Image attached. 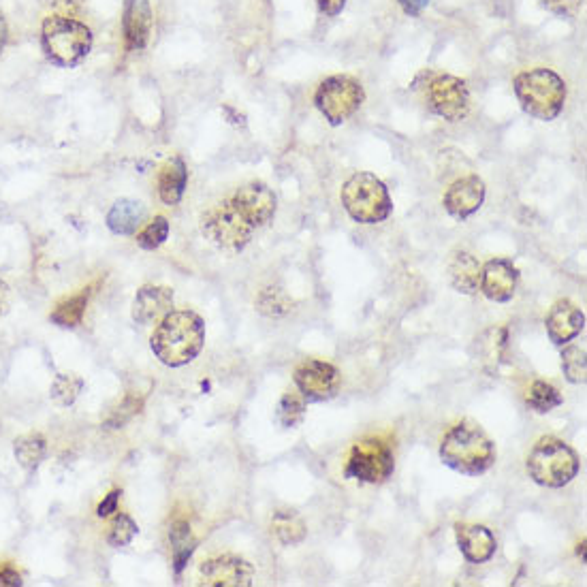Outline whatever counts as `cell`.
I'll use <instances>...</instances> for the list:
<instances>
[{"label":"cell","mask_w":587,"mask_h":587,"mask_svg":"<svg viewBox=\"0 0 587 587\" xmlns=\"http://www.w3.org/2000/svg\"><path fill=\"white\" fill-rule=\"evenodd\" d=\"M481 263L470 252H455L449 261V280L457 293H477L481 282Z\"/></svg>","instance_id":"ffe728a7"},{"label":"cell","mask_w":587,"mask_h":587,"mask_svg":"<svg viewBox=\"0 0 587 587\" xmlns=\"http://www.w3.org/2000/svg\"><path fill=\"white\" fill-rule=\"evenodd\" d=\"M120 496H122V491H120V489L109 491V494L105 496V500L99 504L97 515H99V517H109V515L118 513V502H120Z\"/></svg>","instance_id":"8d00e7d4"},{"label":"cell","mask_w":587,"mask_h":587,"mask_svg":"<svg viewBox=\"0 0 587 587\" xmlns=\"http://www.w3.org/2000/svg\"><path fill=\"white\" fill-rule=\"evenodd\" d=\"M393 451L385 440L366 438L357 442L348 457L346 474L363 483H385L393 474Z\"/></svg>","instance_id":"ba28073f"},{"label":"cell","mask_w":587,"mask_h":587,"mask_svg":"<svg viewBox=\"0 0 587 587\" xmlns=\"http://www.w3.org/2000/svg\"><path fill=\"white\" fill-rule=\"evenodd\" d=\"M513 86L523 111L536 120H555L564 109L566 84L564 79L551 69L523 71L515 77Z\"/></svg>","instance_id":"3957f363"},{"label":"cell","mask_w":587,"mask_h":587,"mask_svg":"<svg viewBox=\"0 0 587 587\" xmlns=\"http://www.w3.org/2000/svg\"><path fill=\"white\" fill-rule=\"evenodd\" d=\"M440 459L451 470L479 477L496 462V444L485 434L481 425L472 421L457 423L453 430L442 438Z\"/></svg>","instance_id":"7a4b0ae2"},{"label":"cell","mask_w":587,"mask_h":587,"mask_svg":"<svg viewBox=\"0 0 587 587\" xmlns=\"http://www.w3.org/2000/svg\"><path fill=\"white\" fill-rule=\"evenodd\" d=\"M316 5H319L321 13L331 15V18H333V15L342 13V9L346 5V0H316Z\"/></svg>","instance_id":"f35d334b"},{"label":"cell","mask_w":587,"mask_h":587,"mask_svg":"<svg viewBox=\"0 0 587 587\" xmlns=\"http://www.w3.org/2000/svg\"><path fill=\"white\" fill-rule=\"evenodd\" d=\"M141 406H144V400H141L139 395H135V393H129L122 400V404L107 417L105 427H109V430H120L122 425H126L133 417L139 415Z\"/></svg>","instance_id":"836d02e7"},{"label":"cell","mask_w":587,"mask_h":587,"mask_svg":"<svg viewBox=\"0 0 587 587\" xmlns=\"http://www.w3.org/2000/svg\"><path fill=\"white\" fill-rule=\"evenodd\" d=\"M188 184V171L182 158L173 156L158 171V195L165 205L180 203Z\"/></svg>","instance_id":"44dd1931"},{"label":"cell","mask_w":587,"mask_h":587,"mask_svg":"<svg viewBox=\"0 0 587 587\" xmlns=\"http://www.w3.org/2000/svg\"><path fill=\"white\" fill-rule=\"evenodd\" d=\"M541 5L555 15H564V18H570V15H575L581 9L583 0H541Z\"/></svg>","instance_id":"d590c367"},{"label":"cell","mask_w":587,"mask_h":587,"mask_svg":"<svg viewBox=\"0 0 587 587\" xmlns=\"http://www.w3.org/2000/svg\"><path fill=\"white\" fill-rule=\"evenodd\" d=\"M457 545L462 549L464 558L472 564H483L494 558L498 549L496 536L485 526H470V523H457L455 526Z\"/></svg>","instance_id":"e0dca14e"},{"label":"cell","mask_w":587,"mask_h":587,"mask_svg":"<svg viewBox=\"0 0 587 587\" xmlns=\"http://www.w3.org/2000/svg\"><path fill=\"white\" fill-rule=\"evenodd\" d=\"M477 351L485 370L489 372L498 370V366L504 361V351H506V329L504 327L487 329L477 340Z\"/></svg>","instance_id":"603a6c76"},{"label":"cell","mask_w":587,"mask_h":587,"mask_svg":"<svg viewBox=\"0 0 587 587\" xmlns=\"http://www.w3.org/2000/svg\"><path fill=\"white\" fill-rule=\"evenodd\" d=\"M84 389V380L75 374H58L52 383L50 395L58 406H71Z\"/></svg>","instance_id":"f546056e"},{"label":"cell","mask_w":587,"mask_h":587,"mask_svg":"<svg viewBox=\"0 0 587 587\" xmlns=\"http://www.w3.org/2000/svg\"><path fill=\"white\" fill-rule=\"evenodd\" d=\"M579 466V455L575 449L555 436L538 440L526 462L530 479L551 489H560L573 481L579 474Z\"/></svg>","instance_id":"277c9868"},{"label":"cell","mask_w":587,"mask_h":587,"mask_svg":"<svg viewBox=\"0 0 587 587\" xmlns=\"http://www.w3.org/2000/svg\"><path fill=\"white\" fill-rule=\"evenodd\" d=\"M146 220V208L139 201L120 199L107 214V227L116 235H133Z\"/></svg>","instance_id":"7402d4cb"},{"label":"cell","mask_w":587,"mask_h":587,"mask_svg":"<svg viewBox=\"0 0 587 587\" xmlns=\"http://www.w3.org/2000/svg\"><path fill=\"white\" fill-rule=\"evenodd\" d=\"M314 101L325 120H329V124L333 126H338L351 118L361 107V103L366 101V92H363V86L355 77L333 75L327 77L319 86V90H316Z\"/></svg>","instance_id":"52a82bcc"},{"label":"cell","mask_w":587,"mask_h":587,"mask_svg":"<svg viewBox=\"0 0 587 587\" xmlns=\"http://www.w3.org/2000/svg\"><path fill=\"white\" fill-rule=\"evenodd\" d=\"M545 325L551 342L564 346L583 331L585 314L573 304V301L560 299L558 304H553V308L549 310Z\"/></svg>","instance_id":"2e32d148"},{"label":"cell","mask_w":587,"mask_h":587,"mask_svg":"<svg viewBox=\"0 0 587 587\" xmlns=\"http://www.w3.org/2000/svg\"><path fill=\"white\" fill-rule=\"evenodd\" d=\"M257 308L267 316H282L293 308V301L280 289H265L257 299Z\"/></svg>","instance_id":"e575fe53"},{"label":"cell","mask_w":587,"mask_h":587,"mask_svg":"<svg viewBox=\"0 0 587 587\" xmlns=\"http://www.w3.org/2000/svg\"><path fill=\"white\" fill-rule=\"evenodd\" d=\"M231 205L252 229H257L274 218L276 195L263 182H250L237 190L231 199Z\"/></svg>","instance_id":"7c38bea8"},{"label":"cell","mask_w":587,"mask_h":587,"mask_svg":"<svg viewBox=\"0 0 587 587\" xmlns=\"http://www.w3.org/2000/svg\"><path fill=\"white\" fill-rule=\"evenodd\" d=\"M152 9L148 0H126L124 39L129 50H144L152 35Z\"/></svg>","instance_id":"d6986e66"},{"label":"cell","mask_w":587,"mask_h":587,"mask_svg":"<svg viewBox=\"0 0 587 587\" xmlns=\"http://www.w3.org/2000/svg\"><path fill=\"white\" fill-rule=\"evenodd\" d=\"M15 459H18L20 466L26 470H37L39 464L45 459L47 453V442L41 434H28L15 440L13 444Z\"/></svg>","instance_id":"4316f807"},{"label":"cell","mask_w":587,"mask_h":587,"mask_svg":"<svg viewBox=\"0 0 587 587\" xmlns=\"http://www.w3.org/2000/svg\"><path fill=\"white\" fill-rule=\"evenodd\" d=\"M304 415H306L304 395L295 391L284 393L276 408V421L284 427V430H293V427H297L301 421H304Z\"/></svg>","instance_id":"83f0119b"},{"label":"cell","mask_w":587,"mask_h":587,"mask_svg":"<svg viewBox=\"0 0 587 587\" xmlns=\"http://www.w3.org/2000/svg\"><path fill=\"white\" fill-rule=\"evenodd\" d=\"M15 585H22V577L18 570H13L9 566L0 568V587H15Z\"/></svg>","instance_id":"74e56055"},{"label":"cell","mask_w":587,"mask_h":587,"mask_svg":"<svg viewBox=\"0 0 587 587\" xmlns=\"http://www.w3.org/2000/svg\"><path fill=\"white\" fill-rule=\"evenodd\" d=\"M199 579L210 587H248L255 579V568L235 555H220L201 564Z\"/></svg>","instance_id":"4fadbf2b"},{"label":"cell","mask_w":587,"mask_h":587,"mask_svg":"<svg viewBox=\"0 0 587 587\" xmlns=\"http://www.w3.org/2000/svg\"><path fill=\"white\" fill-rule=\"evenodd\" d=\"M173 310V291L167 287H144L133 299V319L139 325H152Z\"/></svg>","instance_id":"ac0fdd59"},{"label":"cell","mask_w":587,"mask_h":587,"mask_svg":"<svg viewBox=\"0 0 587 587\" xmlns=\"http://www.w3.org/2000/svg\"><path fill=\"white\" fill-rule=\"evenodd\" d=\"M295 385L306 402H327L340 389V374L327 361L308 359L295 370Z\"/></svg>","instance_id":"8fae6325"},{"label":"cell","mask_w":587,"mask_h":587,"mask_svg":"<svg viewBox=\"0 0 587 587\" xmlns=\"http://www.w3.org/2000/svg\"><path fill=\"white\" fill-rule=\"evenodd\" d=\"M340 199L348 216L361 225H378L393 210L387 186L372 173H355L353 178H348Z\"/></svg>","instance_id":"5b68a950"},{"label":"cell","mask_w":587,"mask_h":587,"mask_svg":"<svg viewBox=\"0 0 587 587\" xmlns=\"http://www.w3.org/2000/svg\"><path fill=\"white\" fill-rule=\"evenodd\" d=\"M9 310V287L5 284V280H0V316L7 314Z\"/></svg>","instance_id":"60d3db41"},{"label":"cell","mask_w":587,"mask_h":587,"mask_svg":"<svg viewBox=\"0 0 587 587\" xmlns=\"http://www.w3.org/2000/svg\"><path fill=\"white\" fill-rule=\"evenodd\" d=\"M137 532H139L137 523L129 515L120 513L114 517V521H111L109 532H107V543L111 547H126L137 536Z\"/></svg>","instance_id":"1f68e13d"},{"label":"cell","mask_w":587,"mask_h":587,"mask_svg":"<svg viewBox=\"0 0 587 587\" xmlns=\"http://www.w3.org/2000/svg\"><path fill=\"white\" fill-rule=\"evenodd\" d=\"M519 272L517 267L506 259H491L481 267V291L487 299L496 304L511 301L517 291Z\"/></svg>","instance_id":"5bb4252c"},{"label":"cell","mask_w":587,"mask_h":587,"mask_svg":"<svg viewBox=\"0 0 587 587\" xmlns=\"http://www.w3.org/2000/svg\"><path fill=\"white\" fill-rule=\"evenodd\" d=\"M90 291L92 289H84L82 293L62 299L60 304L54 308V312L50 314L52 323H56L60 327H77L79 323H82L86 308H88V301H90Z\"/></svg>","instance_id":"d4e9b609"},{"label":"cell","mask_w":587,"mask_h":587,"mask_svg":"<svg viewBox=\"0 0 587 587\" xmlns=\"http://www.w3.org/2000/svg\"><path fill=\"white\" fill-rule=\"evenodd\" d=\"M427 103L440 118L459 122L470 111V92L464 79L453 75H436L427 84Z\"/></svg>","instance_id":"30bf717a"},{"label":"cell","mask_w":587,"mask_h":587,"mask_svg":"<svg viewBox=\"0 0 587 587\" xmlns=\"http://www.w3.org/2000/svg\"><path fill=\"white\" fill-rule=\"evenodd\" d=\"M485 201V184L479 176H468L457 180L455 184L449 186L447 195H444L442 203L444 210H447L453 218L457 220H466L477 212Z\"/></svg>","instance_id":"9a60e30c"},{"label":"cell","mask_w":587,"mask_h":587,"mask_svg":"<svg viewBox=\"0 0 587 587\" xmlns=\"http://www.w3.org/2000/svg\"><path fill=\"white\" fill-rule=\"evenodd\" d=\"M528 406L536 412H541V415H545V412H551L553 408L562 406V395L560 391L555 389L553 385L545 383V380H534L530 391H528V398H526Z\"/></svg>","instance_id":"f1b7e54d"},{"label":"cell","mask_w":587,"mask_h":587,"mask_svg":"<svg viewBox=\"0 0 587 587\" xmlns=\"http://www.w3.org/2000/svg\"><path fill=\"white\" fill-rule=\"evenodd\" d=\"M43 47L45 54L60 67H75L82 62L90 47L92 33L90 28L73 18L56 15L43 22Z\"/></svg>","instance_id":"8992f818"},{"label":"cell","mask_w":587,"mask_h":587,"mask_svg":"<svg viewBox=\"0 0 587 587\" xmlns=\"http://www.w3.org/2000/svg\"><path fill=\"white\" fill-rule=\"evenodd\" d=\"M169 237V222L165 216H156L148 227H144L137 235V244L144 250H156L165 244Z\"/></svg>","instance_id":"d6a6232c"},{"label":"cell","mask_w":587,"mask_h":587,"mask_svg":"<svg viewBox=\"0 0 587 587\" xmlns=\"http://www.w3.org/2000/svg\"><path fill=\"white\" fill-rule=\"evenodd\" d=\"M272 532L282 545H297L306 538V523L295 511H278L272 519Z\"/></svg>","instance_id":"484cf974"},{"label":"cell","mask_w":587,"mask_h":587,"mask_svg":"<svg viewBox=\"0 0 587 587\" xmlns=\"http://www.w3.org/2000/svg\"><path fill=\"white\" fill-rule=\"evenodd\" d=\"M201 229L212 244L227 250H242L252 235V227L237 214L231 201H222L216 208L205 212L201 218Z\"/></svg>","instance_id":"9c48e42d"},{"label":"cell","mask_w":587,"mask_h":587,"mask_svg":"<svg viewBox=\"0 0 587 587\" xmlns=\"http://www.w3.org/2000/svg\"><path fill=\"white\" fill-rule=\"evenodd\" d=\"M398 3L408 15H419L427 5H430V0H398Z\"/></svg>","instance_id":"ab89813d"},{"label":"cell","mask_w":587,"mask_h":587,"mask_svg":"<svg viewBox=\"0 0 587 587\" xmlns=\"http://www.w3.org/2000/svg\"><path fill=\"white\" fill-rule=\"evenodd\" d=\"M205 325L193 310H171L152 333V353L169 368H182L203 348Z\"/></svg>","instance_id":"6da1fadb"},{"label":"cell","mask_w":587,"mask_h":587,"mask_svg":"<svg viewBox=\"0 0 587 587\" xmlns=\"http://www.w3.org/2000/svg\"><path fill=\"white\" fill-rule=\"evenodd\" d=\"M169 543H171V551H173V564H176V573H182L188 558L193 555L195 545H197L193 530H190L186 521L178 519V521L171 523Z\"/></svg>","instance_id":"cb8c5ba5"},{"label":"cell","mask_w":587,"mask_h":587,"mask_svg":"<svg viewBox=\"0 0 587 587\" xmlns=\"http://www.w3.org/2000/svg\"><path fill=\"white\" fill-rule=\"evenodd\" d=\"M7 41V24H5V18L0 15V50H3V45Z\"/></svg>","instance_id":"b9f144b4"},{"label":"cell","mask_w":587,"mask_h":587,"mask_svg":"<svg viewBox=\"0 0 587 587\" xmlns=\"http://www.w3.org/2000/svg\"><path fill=\"white\" fill-rule=\"evenodd\" d=\"M562 370L564 376L575 385H585V376H587V361H585V351L579 346H568L562 353Z\"/></svg>","instance_id":"4dcf8cb0"}]
</instances>
